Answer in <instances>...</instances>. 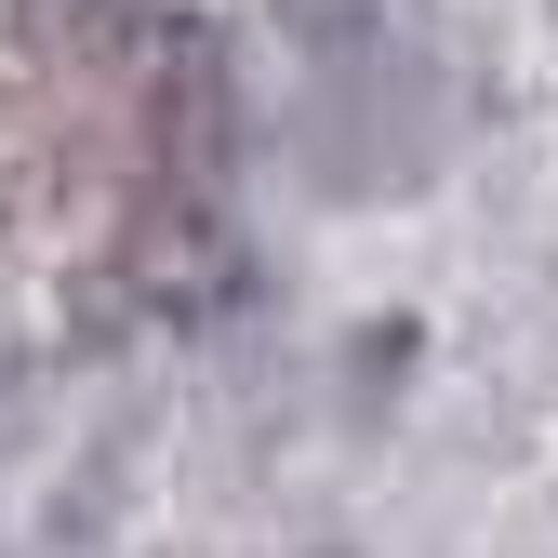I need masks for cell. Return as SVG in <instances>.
<instances>
[{
    "label": "cell",
    "mask_w": 558,
    "mask_h": 558,
    "mask_svg": "<svg viewBox=\"0 0 558 558\" xmlns=\"http://www.w3.org/2000/svg\"><path fill=\"white\" fill-rule=\"evenodd\" d=\"M199 53L160 14H66L14 66V214H40L53 266H133L199 186Z\"/></svg>",
    "instance_id": "obj_1"
}]
</instances>
